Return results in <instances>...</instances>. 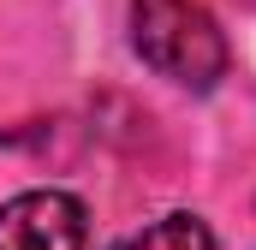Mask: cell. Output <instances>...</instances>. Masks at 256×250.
Instances as JSON below:
<instances>
[{
  "mask_svg": "<svg viewBox=\"0 0 256 250\" xmlns=\"http://www.w3.org/2000/svg\"><path fill=\"white\" fill-rule=\"evenodd\" d=\"M84 202L72 190H18L0 202V250H84Z\"/></svg>",
  "mask_w": 256,
  "mask_h": 250,
  "instance_id": "7a4b0ae2",
  "label": "cell"
},
{
  "mask_svg": "<svg viewBox=\"0 0 256 250\" xmlns=\"http://www.w3.org/2000/svg\"><path fill=\"white\" fill-rule=\"evenodd\" d=\"M131 48L149 72L179 90H214L232 66L226 30L196 0H131Z\"/></svg>",
  "mask_w": 256,
  "mask_h": 250,
  "instance_id": "6da1fadb",
  "label": "cell"
},
{
  "mask_svg": "<svg viewBox=\"0 0 256 250\" xmlns=\"http://www.w3.org/2000/svg\"><path fill=\"white\" fill-rule=\"evenodd\" d=\"M114 250H214V232L196 214H161L155 226H143L137 238H126Z\"/></svg>",
  "mask_w": 256,
  "mask_h": 250,
  "instance_id": "3957f363",
  "label": "cell"
}]
</instances>
